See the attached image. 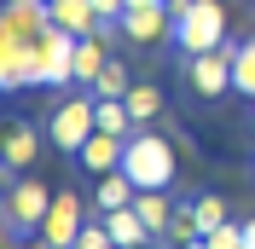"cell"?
<instances>
[{
  "label": "cell",
  "mask_w": 255,
  "mask_h": 249,
  "mask_svg": "<svg viewBox=\"0 0 255 249\" xmlns=\"http://www.w3.org/2000/svg\"><path fill=\"white\" fill-rule=\"evenodd\" d=\"M122 174L139 191H168L180 180V156H174V145L162 139L157 127H139V133L128 139V151H122Z\"/></svg>",
  "instance_id": "1"
},
{
  "label": "cell",
  "mask_w": 255,
  "mask_h": 249,
  "mask_svg": "<svg viewBox=\"0 0 255 249\" xmlns=\"http://www.w3.org/2000/svg\"><path fill=\"white\" fill-rule=\"evenodd\" d=\"M168 12H174V47L186 58L226 47V6L221 0H168Z\"/></svg>",
  "instance_id": "2"
},
{
  "label": "cell",
  "mask_w": 255,
  "mask_h": 249,
  "mask_svg": "<svg viewBox=\"0 0 255 249\" xmlns=\"http://www.w3.org/2000/svg\"><path fill=\"white\" fill-rule=\"evenodd\" d=\"M76 41L81 35L58 29V23H47V29L29 41V52H35V87H76Z\"/></svg>",
  "instance_id": "3"
},
{
  "label": "cell",
  "mask_w": 255,
  "mask_h": 249,
  "mask_svg": "<svg viewBox=\"0 0 255 249\" xmlns=\"http://www.w3.org/2000/svg\"><path fill=\"white\" fill-rule=\"evenodd\" d=\"M47 133H52V145H64V151L76 156L81 145H87V139H93V133H99V99L87 93V87H81L76 99H64V105L52 110Z\"/></svg>",
  "instance_id": "4"
},
{
  "label": "cell",
  "mask_w": 255,
  "mask_h": 249,
  "mask_svg": "<svg viewBox=\"0 0 255 249\" xmlns=\"http://www.w3.org/2000/svg\"><path fill=\"white\" fill-rule=\"evenodd\" d=\"M232 47H238V41H226V47H215V52H191V58H186V87L203 99V105H215V99L232 93Z\"/></svg>",
  "instance_id": "5"
},
{
  "label": "cell",
  "mask_w": 255,
  "mask_h": 249,
  "mask_svg": "<svg viewBox=\"0 0 255 249\" xmlns=\"http://www.w3.org/2000/svg\"><path fill=\"white\" fill-rule=\"evenodd\" d=\"M52 209V186L41 180H6V232H41V220Z\"/></svg>",
  "instance_id": "6"
},
{
  "label": "cell",
  "mask_w": 255,
  "mask_h": 249,
  "mask_svg": "<svg viewBox=\"0 0 255 249\" xmlns=\"http://www.w3.org/2000/svg\"><path fill=\"white\" fill-rule=\"evenodd\" d=\"M81 226H87L81 197H76V191H52V209H47V220H41V244H47V249H76Z\"/></svg>",
  "instance_id": "7"
},
{
  "label": "cell",
  "mask_w": 255,
  "mask_h": 249,
  "mask_svg": "<svg viewBox=\"0 0 255 249\" xmlns=\"http://www.w3.org/2000/svg\"><path fill=\"white\" fill-rule=\"evenodd\" d=\"M116 35L139 41V47H157V41H174V12L168 6H128L116 17Z\"/></svg>",
  "instance_id": "8"
},
{
  "label": "cell",
  "mask_w": 255,
  "mask_h": 249,
  "mask_svg": "<svg viewBox=\"0 0 255 249\" xmlns=\"http://www.w3.org/2000/svg\"><path fill=\"white\" fill-rule=\"evenodd\" d=\"M47 23H52L47 0H6V12H0V41H35Z\"/></svg>",
  "instance_id": "9"
},
{
  "label": "cell",
  "mask_w": 255,
  "mask_h": 249,
  "mask_svg": "<svg viewBox=\"0 0 255 249\" xmlns=\"http://www.w3.org/2000/svg\"><path fill=\"white\" fill-rule=\"evenodd\" d=\"M122 151H128V139H116V133H93V139L76 151V162L99 180V174H116V168H122Z\"/></svg>",
  "instance_id": "10"
},
{
  "label": "cell",
  "mask_w": 255,
  "mask_h": 249,
  "mask_svg": "<svg viewBox=\"0 0 255 249\" xmlns=\"http://www.w3.org/2000/svg\"><path fill=\"white\" fill-rule=\"evenodd\" d=\"M35 156H41V139H35V127L12 122V127H6V145H0V162H6V180H17V174L29 168Z\"/></svg>",
  "instance_id": "11"
},
{
  "label": "cell",
  "mask_w": 255,
  "mask_h": 249,
  "mask_svg": "<svg viewBox=\"0 0 255 249\" xmlns=\"http://www.w3.org/2000/svg\"><path fill=\"white\" fill-rule=\"evenodd\" d=\"M105 226H111L116 249H145V244H157V232L145 226V215L128 203V209H116V215H105Z\"/></svg>",
  "instance_id": "12"
},
{
  "label": "cell",
  "mask_w": 255,
  "mask_h": 249,
  "mask_svg": "<svg viewBox=\"0 0 255 249\" xmlns=\"http://www.w3.org/2000/svg\"><path fill=\"white\" fill-rule=\"evenodd\" d=\"M47 12H52V23L70 29V35H99V29H105V17L93 12V0H52Z\"/></svg>",
  "instance_id": "13"
},
{
  "label": "cell",
  "mask_w": 255,
  "mask_h": 249,
  "mask_svg": "<svg viewBox=\"0 0 255 249\" xmlns=\"http://www.w3.org/2000/svg\"><path fill=\"white\" fill-rule=\"evenodd\" d=\"M111 64V47H105V35H81L76 41V87H87L93 93V81H99V70Z\"/></svg>",
  "instance_id": "14"
},
{
  "label": "cell",
  "mask_w": 255,
  "mask_h": 249,
  "mask_svg": "<svg viewBox=\"0 0 255 249\" xmlns=\"http://www.w3.org/2000/svg\"><path fill=\"white\" fill-rule=\"evenodd\" d=\"M133 197H139V186H133L122 168H116V174H99V191H93V209H99V215H116V209H128Z\"/></svg>",
  "instance_id": "15"
},
{
  "label": "cell",
  "mask_w": 255,
  "mask_h": 249,
  "mask_svg": "<svg viewBox=\"0 0 255 249\" xmlns=\"http://www.w3.org/2000/svg\"><path fill=\"white\" fill-rule=\"evenodd\" d=\"M232 93L255 99V35L232 47Z\"/></svg>",
  "instance_id": "16"
},
{
  "label": "cell",
  "mask_w": 255,
  "mask_h": 249,
  "mask_svg": "<svg viewBox=\"0 0 255 249\" xmlns=\"http://www.w3.org/2000/svg\"><path fill=\"white\" fill-rule=\"evenodd\" d=\"M133 209H139L145 215V226H151V232H168V220H174V203H168V191H139V197H133Z\"/></svg>",
  "instance_id": "17"
},
{
  "label": "cell",
  "mask_w": 255,
  "mask_h": 249,
  "mask_svg": "<svg viewBox=\"0 0 255 249\" xmlns=\"http://www.w3.org/2000/svg\"><path fill=\"white\" fill-rule=\"evenodd\" d=\"M186 209H191V220H197V232H203V238L215 232V226H226V203L215 197V191H197Z\"/></svg>",
  "instance_id": "18"
},
{
  "label": "cell",
  "mask_w": 255,
  "mask_h": 249,
  "mask_svg": "<svg viewBox=\"0 0 255 249\" xmlns=\"http://www.w3.org/2000/svg\"><path fill=\"white\" fill-rule=\"evenodd\" d=\"M133 93V81H128V64L122 58H111L105 70H99V81H93V99H128Z\"/></svg>",
  "instance_id": "19"
},
{
  "label": "cell",
  "mask_w": 255,
  "mask_h": 249,
  "mask_svg": "<svg viewBox=\"0 0 255 249\" xmlns=\"http://www.w3.org/2000/svg\"><path fill=\"white\" fill-rule=\"evenodd\" d=\"M197 220H191V209H174V220H168V232L157 238V249H186V244H197Z\"/></svg>",
  "instance_id": "20"
},
{
  "label": "cell",
  "mask_w": 255,
  "mask_h": 249,
  "mask_svg": "<svg viewBox=\"0 0 255 249\" xmlns=\"http://www.w3.org/2000/svg\"><path fill=\"white\" fill-rule=\"evenodd\" d=\"M128 110H133V122H139V127H151V122L162 116V93H157V87H133V93H128Z\"/></svg>",
  "instance_id": "21"
},
{
  "label": "cell",
  "mask_w": 255,
  "mask_h": 249,
  "mask_svg": "<svg viewBox=\"0 0 255 249\" xmlns=\"http://www.w3.org/2000/svg\"><path fill=\"white\" fill-rule=\"evenodd\" d=\"M76 249H116V238H111V226H105V220H87V226H81V238H76Z\"/></svg>",
  "instance_id": "22"
},
{
  "label": "cell",
  "mask_w": 255,
  "mask_h": 249,
  "mask_svg": "<svg viewBox=\"0 0 255 249\" xmlns=\"http://www.w3.org/2000/svg\"><path fill=\"white\" fill-rule=\"evenodd\" d=\"M203 244H209V249H244V226H232V220H226V226H215Z\"/></svg>",
  "instance_id": "23"
},
{
  "label": "cell",
  "mask_w": 255,
  "mask_h": 249,
  "mask_svg": "<svg viewBox=\"0 0 255 249\" xmlns=\"http://www.w3.org/2000/svg\"><path fill=\"white\" fill-rule=\"evenodd\" d=\"M93 12H99V17H122L128 0H93Z\"/></svg>",
  "instance_id": "24"
},
{
  "label": "cell",
  "mask_w": 255,
  "mask_h": 249,
  "mask_svg": "<svg viewBox=\"0 0 255 249\" xmlns=\"http://www.w3.org/2000/svg\"><path fill=\"white\" fill-rule=\"evenodd\" d=\"M244 249H255V220H244Z\"/></svg>",
  "instance_id": "25"
},
{
  "label": "cell",
  "mask_w": 255,
  "mask_h": 249,
  "mask_svg": "<svg viewBox=\"0 0 255 249\" xmlns=\"http://www.w3.org/2000/svg\"><path fill=\"white\" fill-rule=\"evenodd\" d=\"M250 139H255V110H250Z\"/></svg>",
  "instance_id": "26"
},
{
  "label": "cell",
  "mask_w": 255,
  "mask_h": 249,
  "mask_svg": "<svg viewBox=\"0 0 255 249\" xmlns=\"http://www.w3.org/2000/svg\"><path fill=\"white\" fill-rule=\"evenodd\" d=\"M47 6H52V0H47Z\"/></svg>",
  "instance_id": "27"
},
{
  "label": "cell",
  "mask_w": 255,
  "mask_h": 249,
  "mask_svg": "<svg viewBox=\"0 0 255 249\" xmlns=\"http://www.w3.org/2000/svg\"><path fill=\"white\" fill-rule=\"evenodd\" d=\"M145 249H151V244H145Z\"/></svg>",
  "instance_id": "28"
}]
</instances>
